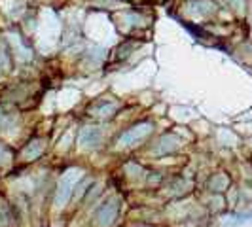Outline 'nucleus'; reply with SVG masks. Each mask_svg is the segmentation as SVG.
Here are the masks:
<instances>
[{"mask_svg":"<svg viewBox=\"0 0 252 227\" xmlns=\"http://www.w3.org/2000/svg\"><path fill=\"white\" fill-rule=\"evenodd\" d=\"M78 178H80V176H78V171H69L67 175L61 178V182H59V186H57V197H55V203H57V205H65V203L71 199L72 190H74Z\"/></svg>","mask_w":252,"mask_h":227,"instance_id":"obj_1","label":"nucleus"},{"mask_svg":"<svg viewBox=\"0 0 252 227\" xmlns=\"http://www.w3.org/2000/svg\"><path fill=\"white\" fill-rule=\"evenodd\" d=\"M118 212H120V205H118V201L116 199H110L108 203H105L101 209L97 210V216H95V220H97V224L103 227H108L114 224V220L118 218Z\"/></svg>","mask_w":252,"mask_h":227,"instance_id":"obj_2","label":"nucleus"},{"mask_svg":"<svg viewBox=\"0 0 252 227\" xmlns=\"http://www.w3.org/2000/svg\"><path fill=\"white\" fill-rule=\"evenodd\" d=\"M150 133H152V125H150V123H141V125H137V127L129 129L127 133H124V135L120 137V142L126 144V146H133V144L143 142Z\"/></svg>","mask_w":252,"mask_h":227,"instance_id":"obj_3","label":"nucleus"},{"mask_svg":"<svg viewBox=\"0 0 252 227\" xmlns=\"http://www.w3.org/2000/svg\"><path fill=\"white\" fill-rule=\"evenodd\" d=\"M101 142V131L97 127H88L80 135V146L82 148H97Z\"/></svg>","mask_w":252,"mask_h":227,"instance_id":"obj_4","label":"nucleus"},{"mask_svg":"<svg viewBox=\"0 0 252 227\" xmlns=\"http://www.w3.org/2000/svg\"><path fill=\"white\" fill-rule=\"evenodd\" d=\"M188 12L194 14V16H209L215 12V4L209 2V0H192L186 4Z\"/></svg>","mask_w":252,"mask_h":227,"instance_id":"obj_5","label":"nucleus"},{"mask_svg":"<svg viewBox=\"0 0 252 227\" xmlns=\"http://www.w3.org/2000/svg\"><path fill=\"white\" fill-rule=\"evenodd\" d=\"M42 150H44V144H42V142H33V144H29V146H27L25 156H27L29 159H36L40 154H42Z\"/></svg>","mask_w":252,"mask_h":227,"instance_id":"obj_6","label":"nucleus"},{"mask_svg":"<svg viewBox=\"0 0 252 227\" xmlns=\"http://www.w3.org/2000/svg\"><path fill=\"white\" fill-rule=\"evenodd\" d=\"M116 106L112 105V103H101L99 106H93V112H95V116H105V112L108 110H114Z\"/></svg>","mask_w":252,"mask_h":227,"instance_id":"obj_7","label":"nucleus"},{"mask_svg":"<svg viewBox=\"0 0 252 227\" xmlns=\"http://www.w3.org/2000/svg\"><path fill=\"white\" fill-rule=\"evenodd\" d=\"M2 156H4V150H2V148H0V159H2Z\"/></svg>","mask_w":252,"mask_h":227,"instance_id":"obj_8","label":"nucleus"}]
</instances>
